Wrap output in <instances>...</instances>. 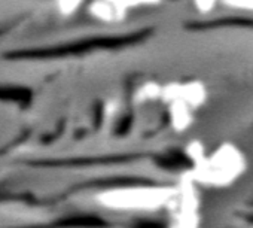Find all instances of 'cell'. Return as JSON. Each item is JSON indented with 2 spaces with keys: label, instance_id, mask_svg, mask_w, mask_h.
<instances>
[{
  "label": "cell",
  "instance_id": "6da1fadb",
  "mask_svg": "<svg viewBox=\"0 0 253 228\" xmlns=\"http://www.w3.org/2000/svg\"><path fill=\"white\" fill-rule=\"evenodd\" d=\"M244 167L246 161L241 151L232 145H223L210 157L204 155L195 163L191 181L210 186H226L243 175Z\"/></svg>",
  "mask_w": 253,
  "mask_h": 228
},
{
  "label": "cell",
  "instance_id": "7a4b0ae2",
  "mask_svg": "<svg viewBox=\"0 0 253 228\" xmlns=\"http://www.w3.org/2000/svg\"><path fill=\"white\" fill-rule=\"evenodd\" d=\"M173 195V188H116L97 195L98 204L121 212H152L164 206Z\"/></svg>",
  "mask_w": 253,
  "mask_h": 228
},
{
  "label": "cell",
  "instance_id": "3957f363",
  "mask_svg": "<svg viewBox=\"0 0 253 228\" xmlns=\"http://www.w3.org/2000/svg\"><path fill=\"white\" fill-rule=\"evenodd\" d=\"M209 91L201 81H188V82H170L163 85L161 100L167 104L173 101H182L192 107L194 110L204 106L207 101Z\"/></svg>",
  "mask_w": 253,
  "mask_h": 228
},
{
  "label": "cell",
  "instance_id": "277c9868",
  "mask_svg": "<svg viewBox=\"0 0 253 228\" xmlns=\"http://www.w3.org/2000/svg\"><path fill=\"white\" fill-rule=\"evenodd\" d=\"M86 12L91 18L104 24H119L128 17V12L124 11L112 0H91L86 6Z\"/></svg>",
  "mask_w": 253,
  "mask_h": 228
},
{
  "label": "cell",
  "instance_id": "5b68a950",
  "mask_svg": "<svg viewBox=\"0 0 253 228\" xmlns=\"http://www.w3.org/2000/svg\"><path fill=\"white\" fill-rule=\"evenodd\" d=\"M194 109L182 101H173L169 104V113H170V124L176 132H185L192 124Z\"/></svg>",
  "mask_w": 253,
  "mask_h": 228
},
{
  "label": "cell",
  "instance_id": "8992f818",
  "mask_svg": "<svg viewBox=\"0 0 253 228\" xmlns=\"http://www.w3.org/2000/svg\"><path fill=\"white\" fill-rule=\"evenodd\" d=\"M161 97H163V85L149 81L139 87V90L134 94V101L148 103V101H154V100H161Z\"/></svg>",
  "mask_w": 253,
  "mask_h": 228
},
{
  "label": "cell",
  "instance_id": "52a82bcc",
  "mask_svg": "<svg viewBox=\"0 0 253 228\" xmlns=\"http://www.w3.org/2000/svg\"><path fill=\"white\" fill-rule=\"evenodd\" d=\"M84 2L85 0H55V9L61 17L69 18L84 6Z\"/></svg>",
  "mask_w": 253,
  "mask_h": 228
},
{
  "label": "cell",
  "instance_id": "ba28073f",
  "mask_svg": "<svg viewBox=\"0 0 253 228\" xmlns=\"http://www.w3.org/2000/svg\"><path fill=\"white\" fill-rule=\"evenodd\" d=\"M118 6H121L124 11L130 12L131 9L137 8H149V6H158L163 3V0H112Z\"/></svg>",
  "mask_w": 253,
  "mask_h": 228
},
{
  "label": "cell",
  "instance_id": "9c48e42d",
  "mask_svg": "<svg viewBox=\"0 0 253 228\" xmlns=\"http://www.w3.org/2000/svg\"><path fill=\"white\" fill-rule=\"evenodd\" d=\"M197 212L194 213H177L174 215V222L170 228H197Z\"/></svg>",
  "mask_w": 253,
  "mask_h": 228
},
{
  "label": "cell",
  "instance_id": "30bf717a",
  "mask_svg": "<svg viewBox=\"0 0 253 228\" xmlns=\"http://www.w3.org/2000/svg\"><path fill=\"white\" fill-rule=\"evenodd\" d=\"M219 2H220V0H192V6L198 14L209 15L216 9Z\"/></svg>",
  "mask_w": 253,
  "mask_h": 228
},
{
  "label": "cell",
  "instance_id": "8fae6325",
  "mask_svg": "<svg viewBox=\"0 0 253 228\" xmlns=\"http://www.w3.org/2000/svg\"><path fill=\"white\" fill-rule=\"evenodd\" d=\"M222 5L235 11H244L253 14V0H220Z\"/></svg>",
  "mask_w": 253,
  "mask_h": 228
}]
</instances>
